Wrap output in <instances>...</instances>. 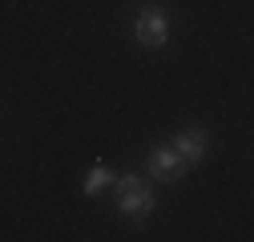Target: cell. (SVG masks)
Returning <instances> with one entry per match:
<instances>
[{
  "instance_id": "obj_5",
  "label": "cell",
  "mask_w": 254,
  "mask_h": 242,
  "mask_svg": "<svg viewBox=\"0 0 254 242\" xmlns=\"http://www.w3.org/2000/svg\"><path fill=\"white\" fill-rule=\"evenodd\" d=\"M105 186H113V170L109 166H93L89 178H85V198H97Z\"/></svg>"
},
{
  "instance_id": "obj_4",
  "label": "cell",
  "mask_w": 254,
  "mask_h": 242,
  "mask_svg": "<svg viewBox=\"0 0 254 242\" xmlns=\"http://www.w3.org/2000/svg\"><path fill=\"white\" fill-rule=\"evenodd\" d=\"M174 149H178V158L186 162V170H190V166H202V162H206V129H198V125L182 129V133L174 137Z\"/></svg>"
},
{
  "instance_id": "obj_1",
  "label": "cell",
  "mask_w": 254,
  "mask_h": 242,
  "mask_svg": "<svg viewBox=\"0 0 254 242\" xmlns=\"http://www.w3.org/2000/svg\"><path fill=\"white\" fill-rule=\"evenodd\" d=\"M113 190H117V210L125 218H149V210H153V186H149V178H137V174H125V178H113Z\"/></svg>"
},
{
  "instance_id": "obj_3",
  "label": "cell",
  "mask_w": 254,
  "mask_h": 242,
  "mask_svg": "<svg viewBox=\"0 0 254 242\" xmlns=\"http://www.w3.org/2000/svg\"><path fill=\"white\" fill-rule=\"evenodd\" d=\"M182 174H186V162L178 158L174 145H157L149 154V178L153 182H178Z\"/></svg>"
},
{
  "instance_id": "obj_2",
  "label": "cell",
  "mask_w": 254,
  "mask_h": 242,
  "mask_svg": "<svg viewBox=\"0 0 254 242\" xmlns=\"http://www.w3.org/2000/svg\"><path fill=\"white\" fill-rule=\"evenodd\" d=\"M133 33H137V45L145 49H162L170 41V16L162 8H141L137 12V24H133Z\"/></svg>"
}]
</instances>
